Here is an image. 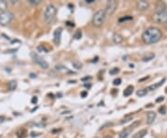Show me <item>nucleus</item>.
Returning <instances> with one entry per match:
<instances>
[{
	"label": "nucleus",
	"mask_w": 167,
	"mask_h": 138,
	"mask_svg": "<svg viewBox=\"0 0 167 138\" xmlns=\"http://www.w3.org/2000/svg\"><path fill=\"white\" fill-rule=\"evenodd\" d=\"M28 2L32 5H39L41 3V0H28Z\"/></svg>",
	"instance_id": "nucleus-20"
},
{
	"label": "nucleus",
	"mask_w": 167,
	"mask_h": 138,
	"mask_svg": "<svg viewBox=\"0 0 167 138\" xmlns=\"http://www.w3.org/2000/svg\"><path fill=\"white\" fill-rule=\"evenodd\" d=\"M161 101H163V97H162V96H161V97H159V98L156 100V102H157V103H160Z\"/></svg>",
	"instance_id": "nucleus-31"
},
{
	"label": "nucleus",
	"mask_w": 167,
	"mask_h": 138,
	"mask_svg": "<svg viewBox=\"0 0 167 138\" xmlns=\"http://www.w3.org/2000/svg\"><path fill=\"white\" fill-rule=\"evenodd\" d=\"M149 7V4L148 1H145V0H140V1H137V8L138 10H141V11H144L146 10H148Z\"/></svg>",
	"instance_id": "nucleus-8"
},
{
	"label": "nucleus",
	"mask_w": 167,
	"mask_h": 138,
	"mask_svg": "<svg viewBox=\"0 0 167 138\" xmlns=\"http://www.w3.org/2000/svg\"><path fill=\"white\" fill-rule=\"evenodd\" d=\"M104 138H113V137H111V136H105Z\"/></svg>",
	"instance_id": "nucleus-38"
},
{
	"label": "nucleus",
	"mask_w": 167,
	"mask_h": 138,
	"mask_svg": "<svg viewBox=\"0 0 167 138\" xmlns=\"http://www.w3.org/2000/svg\"><path fill=\"white\" fill-rule=\"evenodd\" d=\"M132 19H133V18H132L131 16H128V17H124V18L120 19V20H119V22H120V23H122V22H124V21L125 22V21H127V20H132Z\"/></svg>",
	"instance_id": "nucleus-24"
},
{
	"label": "nucleus",
	"mask_w": 167,
	"mask_h": 138,
	"mask_svg": "<svg viewBox=\"0 0 167 138\" xmlns=\"http://www.w3.org/2000/svg\"><path fill=\"white\" fill-rule=\"evenodd\" d=\"M62 28H58L56 29V31L54 32V43L56 45H59L61 43V39H62Z\"/></svg>",
	"instance_id": "nucleus-7"
},
{
	"label": "nucleus",
	"mask_w": 167,
	"mask_h": 138,
	"mask_svg": "<svg viewBox=\"0 0 167 138\" xmlns=\"http://www.w3.org/2000/svg\"><path fill=\"white\" fill-rule=\"evenodd\" d=\"M94 2H95V0H85V3H87V4H91Z\"/></svg>",
	"instance_id": "nucleus-30"
},
{
	"label": "nucleus",
	"mask_w": 167,
	"mask_h": 138,
	"mask_svg": "<svg viewBox=\"0 0 167 138\" xmlns=\"http://www.w3.org/2000/svg\"><path fill=\"white\" fill-rule=\"evenodd\" d=\"M91 78H92L91 77H83V78H82V80H88V79H91Z\"/></svg>",
	"instance_id": "nucleus-33"
},
{
	"label": "nucleus",
	"mask_w": 167,
	"mask_h": 138,
	"mask_svg": "<svg viewBox=\"0 0 167 138\" xmlns=\"http://www.w3.org/2000/svg\"><path fill=\"white\" fill-rule=\"evenodd\" d=\"M81 95H82V97H85L87 95V91H84V93L81 94Z\"/></svg>",
	"instance_id": "nucleus-32"
},
{
	"label": "nucleus",
	"mask_w": 167,
	"mask_h": 138,
	"mask_svg": "<svg viewBox=\"0 0 167 138\" xmlns=\"http://www.w3.org/2000/svg\"><path fill=\"white\" fill-rule=\"evenodd\" d=\"M110 125H111V123H109V122H108V123H106V124H105V125H103V126H101V128H100V129H99V130H100V131H101V130H104V129H105V128H106V127H107V126H110Z\"/></svg>",
	"instance_id": "nucleus-27"
},
{
	"label": "nucleus",
	"mask_w": 167,
	"mask_h": 138,
	"mask_svg": "<svg viewBox=\"0 0 167 138\" xmlns=\"http://www.w3.org/2000/svg\"><path fill=\"white\" fill-rule=\"evenodd\" d=\"M95 138H97V137H95Z\"/></svg>",
	"instance_id": "nucleus-39"
},
{
	"label": "nucleus",
	"mask_w": 167,
	"mask_h": 138,
	"mask_svg": "<svg viewBox=\"0 0 167 138\" xmlns=\"http://www.w3.org/2000/svg\"><path fill=\"white\" fill-rule=\"evenodd\" d=\"M32 103H33V104H36V103H37V97H33Z\"/></svg>",
	"instance_id": "nucleus-29"
},
{
	"label": "nucleus",
	"mask_w": 167,
	"mask_h": 138,
	"mask_svg": "<svg viewBox=\"0 0 167 138\" xmlns=\"http://www.w3.org/2000/svg\"><path fill=\"white\" fill-rule=\"evenodd\" d=\"M146 94H147V90H139L137 93V95L139 96V97H142V96H144Z\"/></svg>",
	"instance_id": "nucleus-19"
},
{
	"label": "nucleus",
	"mask_w": 167,
	"mask_h": 138,
	"mask_svg": "<svg viewBox=\"0 0 167 138\" xmlns=\"http://www.w3.org/2000/svg\"><path fill=\"white\" fill-rule=\"evenodd\" d=\"M106 16H107V15H106L104 10H97V11L94 14L93 19H92L93 25L96 26V27H101L102 24H103L104 22H105Z\"/></svg>",
	"instance_id": "nucleus-3"
},
{
	"label": "nucleus",
	"mask_w": 167,
	"mask_h": 138,
	"mask_svg": "<svg viewBox=\"0 0 167 138\" xmlns=\"http://www.w3.org/2000/svg\"><path fill=\"white\" fill-rule=\"evenodd\" d=\"M72 65L74 66V68H75V69H77V70H79V69H81V68L83 67L82 63H80L79 61H73V62H72Z\"/></svg>",
	"instance_id": "nucleus-15"
},
{
	"label": "nucleus",
	"mask_w": 167,
	"mask_h": 138,
	"mask_svg": "<svg viewBox=\"0 0 167 138\" xmlns=\"http://www.w3.org/2000/svg\"><path fill=\"white\" fill-rule=\"evenodd\" d=\"M113 40L115 44H121L124 41V37L120 34H114L113 36Z\"/></svg>",
	"instance_id": "nucleus-10"
},
{
	"label": "nucleus",
	"mask_w": 167,
	"mask_h": 138,
	"mask_svg": "<svg viewBox=\"0 0 167 138\" xmlns=\"http://www.w3.org/2000/svg\"><path fill=\"white\" fill-rule=\"evenodd\" d=\"M119 71H120V70H119L118 68H113V70L109 71V74H110V75H115V74L119 73Z\"/></svg>",
	"instance_id": "nucleus-22"
},
{
	"label": "nucleus",
	"mask_w": 167,
	"mask_h": 138,
	"mask_svg": "<svg viewBox=\"0 0 167 138\" xmlns=\"http://www.w3.org/2000/svg\"><path fill=\"white\" fill-rule=\"evenodd\" d=\"M153 58H154V54H149V56H146L145 58H143V61L144 62H148L149 60H152Z\"/></svg>",
	"instance_id": "nucleus-21"
},
{
	"label": "nucleus",
	"mask_w": 167,
	"mask_h": 138,
	"mask_svg": "<svg viewBox=\"0 0 167 138\" xmlns=\"http://www.w3.org/2000/svg\"><path fill=\"white\" fill-rule=\"evenodd\" d=\"M82 37V31L81 30H77L74 35V39H80Z\"/></svg>",
	"instance_id": "nucleus-18"
},
{
	"label": "nucleus",
	"mask_w": 167,
	"mask_h": 138,
	"mask_svg": "<svg viewBox=\"0 0 167 138\" xmlns=\"http://www.w3.org/2000/svg\"><path fill=\"white\" fill-rule=\"evenodd\" d=\"M131 132H132V130L128 127V129L123 131V132L120 133V138H126V137H128V135L130 134Z\"/></svg>",
	"instance_id": "nucleus-13"
},
{
	"label": "nucleus",
	"mask_w": 167,
	"mask_h": 138,
	"mask_svg": "<svg viewBox=\"0 0 167 138\" xmlns=\"http://www.w3.org/2000/svg\"><path fill=\"white\" fill-rule=\"evenodd\" d=\"M31 56H32L34 62L36 65H38L40 67H42L43 69H47V68H48V64H47L43 58H41L39 55L35 54L34 52H32V53H31Z\"/></svg>",
	"instance_id": "nucleus-6"
},
{
	"label": "nucleus",
	"mask_w": 167,
	"mask_h": 138,
	"mask_svg": "<svg viewBox=\"0 0 167 138\" xmlns=\"http://www.w3.org/2000/svg\"><path fill=\"white\" fill-rule=\"evenodd\" d=\"M164 25H165V27L167 28V19H166V22H165V23H164Z\"/></svg>",
	"instance_id": "nucleus-37"
},
{
	"label": "nucleus",
	"mask_w": 167,
	"mask_h": 138,
	"mask_svg": "<svg viewBox=\"0 0 167 138\" xmlns=\"http://www.w3.org/2000/svg\"><path fill=\"white\" fill-rule=\"evenodd\" d=\"M162 37L161 31L154 26L147 28L142 34V39L146 44H154L159 42Z\"/></svg>",
	"instance_id": "nucleus-1"
},
{
	"label": "nucleus",
	"mask_w": 167,
	"mask_h": 138,
	"mask_svg": "<svg viewBox=\"0 0 167 138\" xmlns=\"http://www.w3.org/2000/svg\"><path fill=\"white\" fill-rule=\"evenodd\" d=\"M85 87H86V88H90V87H91V85H89V84H88V85H87V84H85Z\"/></svg>",
	"instance_id": "nucleus-36"
},
{
	"label": "nucleus",
	"mask_w": 167,
	"mask_h": 138,
	"mask_svg": "<svg viewBox=\"0 0 167 138\" xmlns=\"http://www.w3.org/2000/svg\"><path fill=\"white\" fill-rule=\"evenodd\" d=\"M56 14H57V9L56 7L53 5V4H49L46 6V10H45V12H44V21L46 23L49 24L51 23L55 17H56Z\"/></svg>",
	"instance_id": "nucleus-2"
},
{
	"label": "nucleus",
	"mask_w": 167,
	"mask_h": 138,
	"mask_svg": "<svg viewBox=\"0 0 167 138\" xmlns=\"http://www.w3.org/2000/svg\"><path fill=\"white\" fill-rule=\"evenodd\" d=\"M117 8H118V2L117 1H115V0H110V1H108L106 9L104 10L106 15L111 16L116 11Z\"/></svg>",
	"instance_id": "nucleus-5"
},
{
	"label": "nucleus",
	"mask_w": 167,
	"mask_h": 138,
	"mask_svg": "<svg viewBox=\"0 0 167 138\" xmlns=\"http://www.w3.org/2000/svg\"><path fill=\"white\" fill-rule=\"evenodd\" d=\"M133 90H134V87L133 86H128L125 91H124V96H129L133 94Z\"/></svg>",
	"instance_id": "nucleus-12"
},
{
	"label": "nucleus",
	"mask_w": 167,
	"mask_h": 138,
	"mask_svg": "<svg viewBox=\"0 0 167 138\" xmlns=\"http://www.w3.org/2000/svg\"><path fill=\"white\" fill-rule=\"evenodd\" d=\"M164 78L161 80V81H160V82H158L157 84H153V85H150V86H149L147 89H146V90H156L158 87H160L161 85H162V83L164 82Z\"/></svg>",
	"instance_id": "nucleus-11"
},
{
	"label": "nucleus",
	"mask_w": 167,
	"mask_h": 138,
	"mask_svg": "<svg viewBox=\"0 0 167 138\" xmlns=\"http://www.w3.org/2000/svg\"><path fill=\"white\" fill-rule=\"evenodd\" d=\"M147 132H148V131H147V130L140 131L139 132H137V133H136V134L134 135V138H142V137H144V135H145Z\"/></svg>",
	"instance_id": "nucleus-17"
},
{
	"label": "nucleus",
	"mask_w": 167,
	"mask_h": 138,
	"mask_svg": "<svg viewBox=\"0 0 167 138\" xmlns=\"http://www.w3.org/2000/svg\"><path fill=\"white\" fill-rule=\"evenodd\" d=\"M159 112H160L161 114L164 115V114L166 113V111H165V107H160V109H159Z\"/></svg>",
	"instance_id": "nucleus-26"
},
{
	"label": "nucleus",
	"mask_w": 167,
	"mask_h": 138,
	"mask_svg": "<svg viewBox=\"0 0 167 138\" xmlns=\"http://www.w3.org/2000/svg\"><path fill=\"white\" fill-rule=\"evenodd\" d=\"M155 119H156V113L155 112L150 111L147 114V123L148 124H149V125L152 124L154 122Z\"/></svg>",
	"instance_id": "nucleus-9"
},
{
	"label": "nucleus",
	"mask_w": 167,
	"mask_h": 138,
	"mask_svg": "<svg viewBox=\"0 0 167 138\" xmlns=\"http://www.w3.org/2000/svg\"><path fill=\"white\" fill-rule=\"evenodd\" d=\"M36 77V75H34V74H31V77L32 78H34V77Z\"/></svg>",
	"instance_id": "nucleus-35"
},
{
	"label": "nucleus",
	"mask_w": 167,
	"mask_h": 138,
	"mask_svg": "<svg viewBox=\"0 0 167 138\" xmlns=\"http://www.w3.org/2000/svg\"><path fill=\"white\" fill-rule=\"evenodd\" d=\"M13 20V14L9 11H3L0 12V24L1 25H8L9 23H11V21Z\"/></svg>",
	"instance_id": "nucleus-4"
},
{
	"label": "nucleus",
	"mask_w": 167,
	"mask_h": 138,
	"mask_svg": "<svg viewBox=\"0 0 167 138\" xmlns=\"http://www.w3.org/2000/svg\"><path fill=\"white\" fill-rule=\"evenodd\" d=\"M5 120H6V118H5L4 116H0V124L3 123Z\"/></svg>",
	"instance_id": "nucleus-28"
},
{
	"label": "nucleus",
	"mask_w": 167,
	"mask_h": 138,
	"mask_svg": "<svg viewBox=\"0 0 167 138\" xmlns=\"http://www.w3.org/2000/svg\"><path fill=\"white\" fill-rule=\"evenodd\" d=\"M7 8H8V3H7V1L1 0V1H0V12L6 11V10H7Z\"/></svg>",
	"instance_id": "nucleus-14"
},
{
	"label": "nucleus",
	"mask_w": 167,
	"mask_h": 138,
	"mask_svg": "<svg viewBox=\"0 0 167 138\" xmlns=\"http://www.w3.org/2000/svg\"><path fill=\"white\" fill-rule=\"evenodd\" d=\"M122 83V79L121 78H116V79H114L113 80V85H120Z\"/></svg>",
	"instance_id": "nucleus-23"
},
{
	"label": "nucleus",
	"mask_w": 167,
	"mask_h": 138,
	"mask_svg": "<svg viewBox=\"0 0 167 138\" xmlns=\"http://www.w3.org/2000/svg\"><path fill=\"white\" fill-rule=\"evenodd\" d=\"M37 50H38L39 52H47V50H46V48H44L43 46H39V47L37 48Z\"/></svg>",
	"instance_id": "nucleus-25"
},
{
	"label": "nucleus",
	"mask_w": 167,
	"mask_h": 138,
	"mask_svg": "<svg viewBox=\"0 0 167 138\" xmlns=\"http://www.w3.org/2000/svg\"><path fill=\"white\" fill-rule=\"evenodd\" d=\"M8 87L10 90H14L17 88V82L16 81H10L8 83Z\"/></svg>",
	"instance_id": "nucleus-16"
},
{
	"label": "nucleus",
	"mask_w": 167,
	"mask_h": 138,
	"mask_svg": "<svg viewBox=\"0 0 167 138\" xmlns=\"http://www.w3.org/2000/svg\"><path fill=\"white\" fill-rule=\"evenodd\" d=\"M66 23H67V25H69V26H73V27L74 26V23H70V22H67Z\"/></svg>",
	"instance_id": "nucleus-34"
}]
</instances>
